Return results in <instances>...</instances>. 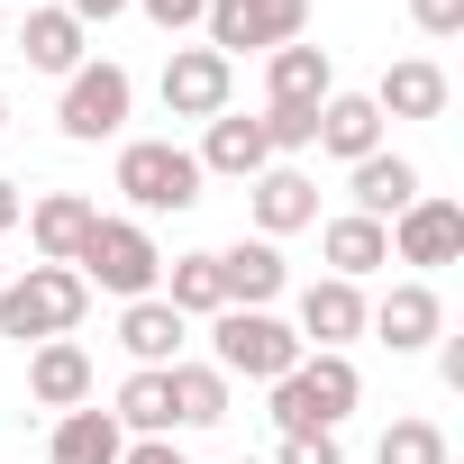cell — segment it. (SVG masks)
<instances>
[{
    "label": "cell",
    "instance_id": "24",
    "mask_svg": "<svg viewBox=\"0 0 464 464\" xmlns=\"http://www.w3.org/2000/svg\"><path fill=\"white\" fill-rule=\"evenodd\" d=\"M119 428H137V437H173V373L164 364H137L128 382H119V410H110Z\"/></svg>",
    "mask_w": 464,
    "mask_h": 464
},
{
    "label": "cell",
    "instance_id": "33",
    "mask_svg": "<svg viewBox=\"0 0 464 464\" xmlns=\"http://www.w3.org/2000/svg\"><path fill=\"white\" fill-rule=\"evenodd\" d=\"M119 464H191V455H182V446H173V437H137V446H128V455H119Z\"/></svg>",
    "mask_w": 464,
    "mask_h": 464
},
{
    "label": "cell",
    "instance_id": "19",
    "mask_svg": "<svg viewBox=\"0 0 464 464\" xmlns=\"http://www.w3.org/2000/svg\"><path fill=\"white\" fill-rule=\"evenodd\" d=\"M92 218H101V209H92L82 191H46V200L28 209V237H37V265H73V256H82V237H92Z\"/></svg>",
    "mask_w": 464,
    "mask_h": 464
},
{
    "label": "cell",
    "instance_id": "35",
    "mask_svg": "<svg viewBox=\"0 0 464 464\" xmlns=\"http://www.w3.org/2000/svg\"><path fill=\"white\" fill-rule=\"evenodd\" d=\"M0 46H10V0H0Z\"/></svg>",
    "mask_w": 464,
    "mask_h": 464
},
{
    "label": "cell",
    "instance_id": "3",
    "mask_svg": "<svg viewBox=\"0 0 464 464\" xmlns=\"http://www.w3.org/2000/svg\"><path fill=\"white\" fill-rule=\"evenodd\" d=\"M73 274H82L92 292H119V301H146V292L164 283V256H155V237H146V218H92V237H82Z\"/></svg>",
    "mask_w": 464,
    "mask_h": 464
},
{
    "label": "cell",
    "instance_id": "37",
    "mask_svg": "<svg viewBox=\"0 0 464 464\" xmlns=\"http://www.w3.org/2000/svg\"><path fill=\"white\" fill-rule=\"evenodd\" d=\"M0 283H10V265H0Z\"/></svg>",
    "mask_w": 464,
    "mask_h": 464
},
{
    "label": "cell",
    "instance_id": "22",
    "mask_svg": "<svg viewBox=\"0 0 464 464\" xmlns=\"http://www.w3.org/2000/svg\"><path fill=\"white\" fill-rule=\"evenodd\" d=\"M28 392H37L46 410H82V401H92V355H82L73 337H46V346L28 355Z\"/></svg>",
    "mask_w": 464,
    "mask_h": 464
},
{
    "label": "cell",
    "instance_id": "6",
    "mask_svg": "<svg viewBox=\"0 0 464 464\" xmlns=\"http://www.w3.org/2000/svg\"><path fill=\"white\" fill-rule=\"evenodd\" d=\"M209 337H218V373H227V382H237V373H246V382H283V373L310 355L274 310H218Z\"/></svg>",
    "mask_w": 464,
    "mask_h": 464
},
{
    "label": "cell",
    "instance_id": "17",
    "mask_svg": "<svg viewBox=\"0 0 464 464\" xmlns=\"http://www.w3.org/2000/svg\"><path fill=\"white\" fill-rule=\"evenodd\" d=\"M319 146H328L337 164L382 155V110H373L364 92H328V101H319Z\"/></svg>",
    "mask_w": 464,
    "mask_h": 464
},
{
    "label": "cell",
    "instance_id": "32",
    "mask_svg": "<svg viewBox=\"0 0 464 464\" xmlns=\"http://www.w3.org/2000/svg\"><path fill=\"white\" fill-rule=\"evenodd\" d=\"M55 10H64V19H73V28H110V19H119V10H128V0H55Z\"/></svg>",
    "mask_w": 464,
    "mask_h": 464
},
{
    "label": "cell",
    "instance_id": "14",
    "mask_svg": "<svg viewBox=\"0 0 464 464\" xmlns=\"http://www.w3.org/2000/svg\"><path fill=\"white\" fill-rule=\"evenodd\" d=\"M328 92H337L328 46H274L265 55V110H319Z\"/></svg>",
    "mask_w": 464,
    "mask_h": 464
},
{
    "label": "cell",
    "instance_id": "11",
    "mask_svg": "<svg viewBox=\"0 0 464 464\" xmlns=\"http://www.w3.org/2000/svg\"><path fill=\"white\" fill-rule=\"evenodd\" d=\"M246 209H256V237H292V227H319V182L301 164H265L246 182Z\"/></svg>",
    "mask_w": 464,
    "mask_h": 464
},
{
    "label": "cell",
    "instance_id": "2",
    "mask_svg": "<svg viewBox=\"0 0 464 464\" xmlns=\"http://www.w3.org/2000/svg\"><path fill=\"white\" fill-rule=\"evenodd\" d=\"M274 392V428L283 437H337V419L364 401V373L346 364V355H301L283 382H265Z\"/></svg>",
    "mask_w": 464,
    "mask_h": 464
},
{
    "label": "cell",
    "instance_id": "1",
    "mask_svg": "<svg viewBox=\"0 0 464 464\" xmlns=\"http://www.w3.org/2000/svg\"><path fill=\"white\" fill-rule=\"evenodd\" d=\"M92 310V283L73 265H28L0 283V337H19V346H46V337H73Z\"/></svg>",
    "mask_w": 464,
    "mask_h": 464
},
{
    "label": "cell",
    "instance_id": "13",
    "mask_svg": "<svg viewBox=\"0 0 464 464\" xmlns=\"http://www.w3.org/2000/svg\"><path fill=\"white\" fill-rule=\"evenodd\" d=\"M292 337H301V346H319V355H346V346L364 337V292H355V283H337V274H328V283H310V292H301V328H292Z\"/></svg>",
    "mask_w": 464,
    "mask_h": 464
},
{
    "label": "cell",
    "instance_id": "5",
    "mask_svg": "<svg viewBox=\"0 0 464 464\" xmlns=\"http://www.w3.org/2000/svg\"><path fill=\"white\" fill-rule=\"evenodd\" d=\"M200 28H209V55H227L237 64L246 46H301L310 37V0H209L200 10Z\"/></svg>",
    "mask_w": 464,
    "mask_h": 464
},
{
    "label": "cell",
    "instance_id": "18",
    "mask_svg": "<svg viewBox=\"0 0 464 464\" xmlns=\"http://www.w3.org/2000/svg\"><path fill=\"white\" fill-rule=\"evenodd\" d=\"M119 455H128V428H119L110 410H92V401L64 410L55 437H46V464H119Z\"/></svg>",
    "mask_w": 464,
    "mask_h": 464
},
{
    "label": "cell",
    "instance_id": "38",
    "mask_svg": "<svg viewBox=\"0 0 464 464\" xmlns=\"http://www.w3.org/2000/svg\"><path fill=\"white\" fill-rule=\"evenodd\" d=\"M237 464H256V455H237Z\"/></svg>",
    "mask_w": 464,
    "mask_h": 464
},
{
    "label": "cell",
    "instance_id": "30",
    "mask_svg": "<svg viewBox=\"0 0 464 464\" xmlns=\"http://www.w3.org/2000/svg\"><path fill=\"white\" fill-rule=\"evenodd\" d=\"M419 37H464V0H410Z\"/></svg>",
    "mask_w": 464,
    "mask_h": 464
},
{
    "label": "cell",
    "instance_id": "29",
    "mask_svg": "<svg viewBox=\"0 0 464 464\" xmlns=\"http://www.w3.org/2000/svg\"><path fill=\"white\" fill-rule=\"evenodd\" d=\"M128 10H146L164 37H182V28H200V10H209V0H128Z\"/></svg>",
    "mask_w": 464,
    "mask_h": 464
},
{
    "label": "cell",
    "instance_id": "21",
    "mask_svg": "<svg viewBox=\"0 0 464 464\" xmlns=\"http://www.w3.org/2000/svg\"><path fill=\"white\" fill-rule=\"evenodd\" d=\"M364 101H373L382 119H446V73H437L428 55H410V64H392Z\"/></svg>",
    "mask_w": 464,
    "mask_h": 464
},
{
    "label": "cell",
    "instance_id": "23",
    "mask_svg": "<svg viewBox=\"0 0 464 464\" xmlns=\"http://www.w3.org/2000/svg\"><path fill=\"white\" fill-rule=\"evenodd\" d=\"M82 37H92V28H73L64 10H28V19H19V55H28L37 73H82Z\"/></svg>",
    "mask_w": 464,
    "mask_h": 464
},
{
    "label": "cell",
    "instance_id": "15",
    "mask_svg": "<svg viewBox=\"0 0 464 464\" xmlns=\"http://www.w3.org/2000/svg\"><path fill=\"white\" fill-rule=\"evenodd\" d=\"M346 191H355V218H401L410 200H419V164L410 155H364V164H346Z\"/></svg>",
    "mask_w": 464,
    "mask_h": 464
},
{
    "label": "cell",
    "instance_id": "28",
    "mask_svg": "<svg viewBox=\"0 0 464 464\" xmlns=\"http://www.w3.org/2000/svg\"><path fill=\"white\" fill-rule=\"evenodd\" d=\"M373 464H446V428L437 419H392L382 446H373Z\"/></svg>",
    "mask_w": 464,
    "mask_h": 464
},
{
    "label": "cell",
    "instance_id": "36",
    "mask_svg": "<svg viewBox=\"0 0 464 464\" xmlns=\"http://www.w3.org/2000/svg\"><path fill=\"white\" fill-rule=\"evenodd\" d=\"M0 128H10V101H0Z\"/></svg>",
    "mask_w": 464,
    "mask_h": 464
},
{
    "label": "cell",
    "instance_id": "25",
    "mask_svg": "<svg viewBox=\"0 0 464 464\" xmlns=\"http://www.w3.org/2000/svg\"><path fill=\"white\" fill-rule=\"evenodd\" d=\"M119 346L137 355V364H173L182 355V319L146 292V301H128V319H119Z\"/></svg>",
    "mask_w": 464,
    "mask_h": 464
},
{
    "label": "cell",
    "instance_id": "16",
    "mask_svg": "<svg viewBox=\"0 0 464 464\" xmlns=\"http://www.w3.org/2000/svg\"><path fill=\"white\" fill-rule=\"evenodd\" d=\"M265 164H274V146H265V119H237V110H218V119H209V137H200V173L256 182Z\"/></svg>",
    "mask_w": 464,
    "mask_h": 464
},
{
    "label": "cell",
    "instance_id": "27",
    "mask_svg": "<svg viewBox=\"0 0 464 464\" xmlns=\"http://www.w3.org/2000/svg\"><path fill=\"white\" fill-rule=\"evenodd\" d=\"M164 310H173V319H218V310H227V301H218V265H209V256H173Z\"/></svg>",
    "mask_w": 464,
    "mask_h": 464
},
{
    "label": "cell",
    "instance_id": "31",
    "mask_svg": "<svg viewBox=\"0 0 464 464\" xmlns=\"http://www.w3.org/2000/svg\"><path fill=\"white\" fill-rule=\"evenodd\" d=\"M274 464H346V446H337V437H283Z\"/></svg>",
    "mask_w": 464,
    "mask_h": 464
},
{
    "label": "cell",
    "instance_id": "10",
    "mask_svg": "<svg viewBox=\"0 0 464 464\" xmlns=\"http://www.w3.org/2000/svg\"><path fill=\"white\" fill-rule=\"evenodd\" d=\"M364 328H373L392 355H419V346L446 337V301H437L428 283H392L382 301H364Z\"/></svg>",
    "mask_w": 464,
    "mask_h": 464
},
{
    "label": "cell",
    "instance_id": "39",
    "mask_svg": "<svg viewBox=\"0 0 464 464\" xmlns=\"http://www.w3.org/2000/svg\"><path fill=\"white\" fill-rule=\"evenodd\" d=\"M28 10H37V0H28Z\"/></svg>",
    "mask_w": 464,
    "mask_h": 464
},
{
    "label": "cell",
    "instance_id": "8",
    "mask_svg": "<svg viewBox=\"0 0 464 464\" xmlns=\"http://www.w3.org/2000/svg\"><path fill=\"white\" fill-rule=\"evenodd\" d=\"M382 237H392V256H401V265L437 274V265H455V256H464V209H455V200H437V191H419V200L382 227Z\"/></svg>",
    "mask_w": 464,
    "mask_h": 464
},
{
    "label": "cell",
    "instance_id": "26",
    "mask_svg": "<svg viewBox=\"0 0 464 464\" xmlns=\"http://www.w3.org/2000/svg\"><path fill=\"white\" fill-rule=\"evenodd\" d=\"M173 373V428H218L227 419V373L218 364H164Z\"/></svg>",
    "mask_w": 464,
    "mask_h": 464
},
{
    "label": "cell",
    "instance_id": "9",
    "mask_svg": "<svg viewBox=\"0 0 464 464\" xmlns=\"http://www.w3.org/2000/svg\"><path fill=\"white\" fill-rule=\"evenodd\" d=\"M227 92H237V64L209 55V46H173L164 55V110L173 119H218Z\"/></svg>",
    "mask_w": 464,
    "mask_h": 464
},
{
    "label": "cell",
    "instance_id": "4",
    "mask_svg": "<svg viewBox=\"0 0 464 464\" xmlns=\"http://www.w3.org/2000/svg\"><path fill=\"white\" fill-rule=\"evenodd\" d=\"M200 155L191 146H173V137H128L119 146V191H128V209H146V218H164V209H191L200 200Z\"/></svg>",
    "mask_w": 464,
    "mask_h": 464
},
{
    "label": "cell",
    "instance_id": "12",
    "mask_svg": "<svg viewBox=\"0 0 464 464\" xmlns=\"http://www.w3.org/2000/svg\"><path fill=\"white\" fill-rule=\"evenodd\" d=\"M209 265H218V301H227V310H274V292L292 283L274 237H237L227 256H209Z\"/></svg>",
    "mask_w": 464,
    "mask_h": 464
},
{
    "label": "cell",
    "instance_id": "34",
    "mask_svg": "<svg viewBox=\"0 0 464 464\" xmlns=\"http://www.w3.org/2000/svg\"><path fill=\"white\" fill-rule=\"evenodd\" d=\"M19 218H28V200H19V182H10V173H0V237H10Z\"/></svg>",
    "mask_w": 464,
    "mask_h": 464
},
{
    "label": "cell",
    "instance_id": "20",
    "mask_svg": "<svg viewBox=\"0 0 464 464\" xmlns=\"http://www.w3.org/2000/svg\"><path fill=\"white\" fill-rule=\"evenodd\" d=\"M319 256H328V274H337V283H364V274H382V265H392V237H382V218H355V209H346V218H328V227H319Z\"/></svg>",
    "mask_w": 464,
    "mask_h": 464
},
{
    "label": "cell",
    "instance_id": "7",
    "mask_svg": "<svg viewBox=\"0 0 464 464\" xmlns=\"http://www.w3.org/2000/svg\"><path fill=\"white\" fill-rule=\"evenodd\" d=\"M128 101H137L128 64H82V73H64V110H55V128H64L73 146H101V137L128 128Z\"/></svg>",
    "mask_w": 464,
    "mask_h": 464
}]
</instances>
